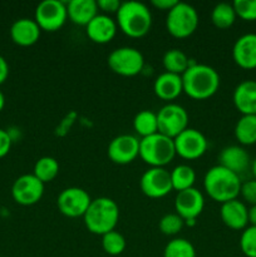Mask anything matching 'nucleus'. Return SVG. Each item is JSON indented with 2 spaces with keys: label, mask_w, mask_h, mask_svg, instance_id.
<instances>
[{
  "label": "nucleus",
  "mask_w": 256,
  "mask_h": 257,
  "mask_svg": "<svg viewBox=\"0 0 256 257\" xmlns=\"http://www.w3.org/2000/svg\"><path fill=\"white\" fill-rule=\"evenodd\" d=\"M183 92L196 100L208 99L220 88V75L207 64L192 63L182 74Z\"/></svg>",
  "instance_id": "f257e3e1"
},
{
  "label": "nucleus",
  "mask_w": 256,
  "mask_h": 257,
  "mask_svg": "<svg viewBox=\"0 0 256 257\" xmlns=\"http://www.w3.org/2000/svg\"><path fill=\"white\" fill-rule=\"evenodd\" d=\"M241 186L242 182L240 176L218 165L211 167L203 178V187L206 193L221 205L236 200L240 195Z\"/></svg>",
  "instance_id": "f03ea898"
},
{
  "label": "nucleus",
  "mask_w": 256,
  "mask_h": 257,
  "mask_svg": "<svg viewBox=\"0 0 256 257\" xmlns=\"http://www.w3.org/2000/svg\"><path fill=\"white\" fill-rule=\"evenodd\" d=\"M117 27L130 38L145 37L152 27L151 10L141 2H123L117 12Z\"/></svg>",
  "instance_id": "7ed1b4c3"
},
{
  "label": "nucleus",
  "mask_w": 256,
  "mask_h": 257,
  "mask_svg": "<svg viewBox=\"0 0 256 257\" xmlns=\"http://www.w3.org/2000/svg\"><path fill=\"white\" fill-rule=\"evenodd\" d=\"M85 227L94 235H105L117 226L119 220V207L108 197H98L92 200L87 212L83 216Z\"/></svg>",
  "instance_id": "20e7f679"
},
{
  "label": "nucleus",
  "mask_w": 256,
  "mask_h": 257,
  "mask_svg": "<svg viewBox=\"0 0 256 257\" xmlns=\"http://www.w3.org/2000/svg\"><path fill=\"white\" fill-rule=\"evenodd\" d=\"M176 156L172 138L157 132L140 140V157L151 167H163L172 162Z\"/></svg>",
  "instance_id": "39448f33"
},
{
  "label": "nucleus",
  "mask_w": 256,
  "mask_h": 257,
  "mask_svg": "<svg viewBox=\"0 0 256 257\" xmlns=\"http://www.w3.org/2000/svg\"><path fill=\"white\" fill-rule=\"evenodd\" d=\"M198 13L188 3L178 2L166 17V28L172 37L185 39L197 30Z\"/></svg>",
  "instance_id": "423d86ee"
},
{
  "label": "nucleus",
  "mask_w": 256,
  "mask_h": 257,
  "mask_svg": "<svg viewBox=\"0 0 256 257\" xmlns=\"http://www.w3.org/2000/svg\"><path fill=\"white\" fill-rule=\"evenodd\" d=\"M107 64L115 74L122 77H135L142 72L145 67V58L136 48L120 47L109 53Z\"/></svg>",
  "instance_id": "0eeeda50"
},
{
  "label": "nucleus",
  "mask_w": 256,
  "mask_h": 257,
  "mask_svg": "<svg viewBox=\"0 0 256 257\" xmlns=\"http://www.w3.org/2000/svg\"><path fill=\"white\" fill-rule=\"evenodd\" d=\"M158 132L175 140L188 128V113L177 103H167L157 112Z\"/></svg>",
  "instance_id": "6e6552de"
},
{
  "label": "nucleus",
  "mask_w": 256,
  "mask_h": 257,
  "mask_svg": "<svg viewBox=\"0 0 256 257\" xmlns=\"http://www.w3.org/2000/svg\"><path fill=\"white\" fill-rule=\"evenodd\" d=\"M68 19L67 4L60 0H44L35 9L34 20L44 32H57Z\"/></svg>",
  "instance_id": "1a4fd4ad"
},
{
  "label": "nucleus",
  "mask_w": 256,
  "mask_h": 257,
  "mask_svg": "<svg viewBox=\"0 0 256 257\" xmlns=\"http://www.w3.org/2000/svg\"><path fill=\"white\" fill-rule=\"evenodd\" d=\"M92 198L79 187H68L58 195L57 206L60 213L69 218L83 217L89 207Z\"/></svg>",
  "instance_id": "9d476101"
},
{
  "label": "nucleus",
  "mask_w": 256,
  "mask_h": 257,
  "mask_svg": "<svg viewBox=\"0 0 256 257\" xmlns=\"http://www.w3.org/2000/svg\"><path fill=\"white\" fill-rule=\"evenodd\" d=\"M176 155L185 160H197L207 151L208 141L202 132L195 128H187L173 140Z\"/></svg>",
  "instance_id": "9b49d317"
},
{
  "label": "nucleus",
  "mask_w": 256,
  "mask_h": 257,
  "mask_svg": "<svg viewBox=\"0 0 256 257\" xmlns=\"http://www.w3.org/2000/svg\"><path fill=\"white\" fill-rule=\"evenodd\" d=\"M140 187L150 198H162L173 190L171 172L163 167H151L142 175Z\"/></svg>",
  "instance_id": "f8f14e48"
},
{
  "label": "nucleus",
  "mask_w": 256,
  "mask_h": 257,
  "mask_svg": "<svg viewBox=\"0 0 256 257\" xmlns=\"http://www.w3.org/2000/svg\"><path fill=\"white\" fill-rule=\"evenodd\" d=\"M44 195V183L33 173H27L14 181L12 196L18 205L33 206L39 202Z\"/></svg>",
  "instance_id": "ddd939ff"
},
{
  "label": "nucleus",
  "mask_w": 256,
  "mask_h": 257,
  "mask_svg": "<svg viewBox=\"0 0 256 257\" xmlns=\"http://www.w3.org/2000/svg\"><path fill=\"white\" fill-rule=\"evenodd\" d=\"M107 155L115 165H130L140 157V140L132 135L117 136L108 145Z\"/></svg>",
  "instance_id": "4468645a"
},
{
  "label": "nucleus",
  "mask_w": 256,
  "mask_h": 257,
  "mask_svg": "<svg viewBox=\"0 0 256 257\" xmlns=\"http://www.w3.org/2000/svg\"><path fill=\"white\" fill-rule=\"evenodd\" d=\"M205 207V198L201 191L192 187L177 192L175 198V210L183 221L196 220L202 213Z\"/></svg>",
  "instance_id": "2eb2a0df"
},
{
  "label": "nucleus",
  "mask_w": 256,
  "mask_h": 257,
  "mask_svg": "<svg viewBox=\"0 0 256 257\" xmlns=\"http://www.w3.org/2000/svg\"><path fill=\"white\" fill-rule=\"evenodd\" d=\"M233 62L242 69L256 68V34L247 33L237 38L232 47Z\"/></svg>",
  "instance_id": "dca6fc26"
},
{
  "label": "nucleus",
  "mask_w": 256,
  "mask_h": 257,
  "mask_svg": "<svg viewBox=\"0 0 256 257\" xmlns=\"http://www.w3.org/2000/svg\"><path fill=\"white\" fill-rule=\"evenodd\" d=\"M218 166L240 176L251 167L250 155L241 146H227L218 155Z\"/></svg>",
  "instance_id": "f3484780"
},
{
  "label": "nucleus",
  "mask_w": 256,
  "mask_h": 257,
  "mask_svg": "<svg viewBox=\"0 0 256 257\" xmlns=\"http://www.w3.org/2000/svg\"><path fill=\"white\" fill-rule=\"evenodd\" d=\"M88 38L97 44H107L117 33V22L107 14H98L85 27Z\"/></svg>",
  "instance_id": "a211bd4d"
},
{
  "label": "nucleus",
  "mask_w": 256,
  "mask_h": 257,
  "mask_svg": "<svg viewBox=\"0 0 256 257\" xmlns=\"http://www.w3.org/2000/svg\"><path fill=\"white\" fill-rule=\"evenodd\" d=\"M220 216L222 222L231 230H245L248 225V208L237 198L222 203Z\"/></svg>",
  "instance_id": "6ab92c4d"
},
{
  "label": "nucleus",
  "mask_w": 256,
  "mask_h": 257,
  "mask_svg": "<svg viewBox=\"0 0 256 257\" xmlns=\"http://www.w3.org/2000/svg\"><path fill=\"white\" fill-rule=\"evenodd\" d=\"M42 29L34 19L22 18L13 23L10 28V37L15 44L20 47H30L39 40Z\"/></svg>",
  "instance_id": "aec40b11"
},
{
  "label": "nucleus",
  "mask_w": 256,
  "mask_h": 257,
  "mask_svg": "<svg viewBox=\"0 0 256 257\" xmlns=\"http://www.w3.org/2000/svg\"><path fill=\"white\" fill-rule=\"evenodd\" d=\"M232 100L242 115L256 114V80L246 79L238 83L233 90Z\"/></svg>",
  "instance_id": "412c9836"
},
{
  "label": "nucleus",
  "mask_w": 256,
  "mask_h": 257,
  "mask_svg": "<svg viewBox=\"0 0 256 257\" xmlns=\"http://www.w3.org/2000/svg\"><path fill=\"white\" fill-rule=\"evenodd\" d=\"M153 92L162 100H175L183 92L182 75L168 72L162 73L153 83Z\"/></svg>",
  "instance_id": "4be33fe9"
},
{
  "label": "nucleus",
  "mask_w": 256,
  "mask_h": 257,
  "mask_svg": "<svg viewBox=\"0 0 256 257\" xmlns=\"http://www.w3.org/2000/svg\"><path fill=\"white\" fill-rule=\"evenodd\" d=\"M68 18L75 25L87 27L93 18L98 15L95 0H70L67 4Z\"/></svg>",
  "instance_id": "5701e85b"
},
{
  "label": "nucleus",
  "mask_w": 256,
  "mask_h": 257,
  "mask_svg": "<svg viewBox=\"0 0 256 257\" xmlns=\"http://www.w3.org/2000/svg\"><path fill=\"white\" fill-rule=\"evenodd\" d=\"M162 63L166 72L178 75H182L188 69V67L192 64L190 58L186 55V53L183 50L177 49V48L167 50L163 54Z\"/></svg>",
  "instance_id": "b1692460"
},
{
  "label": "nucleus",
  "mask_w": 256,
  "mask_h": 257,
  "mask_svg": "<svg viewBox=\"0 0 256 257\" xmlns=\"http://www.w3.org/2000/svg\"><path fill=\"white\" fill-rule=\"evenodd\" d=\"M235 137L242 146L256 143V114L241 115L235 125Z\"/></svg>",
  "instance_id": "393cba45"
},
{
  "label": "nucleus",
  "mask_w": 256,
  "mask_h": 257,
  "mask_svg": "<svg viewBox=\"0 0 256 257\" xmlns=\"http://www.w3.org/2000/svg\"><path fill=\"white\" fill-rule=\"evenodd\" d=\"M133 128L136 133L142 138L152 136L158 132V122L157 113L152 110H141L133 118Z\"/></svg>",
  "instance_id": "a878e982"
},
{
  "label": "nucleus",
  "mask_w": 256,
  "mask_h": 257,
  "mask_svg": "<svg viewBox=\"0 0 256 257\" xmlns=\"http://www.w3.org/2000/svg\"><path fill=\"white\" fill-rule=\"evenodd\" d=\"M171 181L172 187L177 192L188 190L193 187L196 181V172L188 165H178L171 171Z\"/></svg>",
  "instance_id": "bb28decb"
},
{
  "label": "nucleus",
  "mask_w": 256,
  "mask_h": 257,
  "mask_svg": "<svg viewBox=\"0 0 256 257\" xmlns=\"http://www.w3.org/2000/svg\"><path fill=\"white\" fill-rule=\"evenodd\" d=\"M236 18L237 17H236L235 9L232 4H228V3H218L211 12L212 24L218 29H228L232 27Z\"/></svg>",
  "instance_id": "cd10ccee"
},
{
  "label": "nucleus",
  "mask_w": 256,
  "mask_h": 257,
  "mask_svg": "<svg viewBox=\"0 0 256 257\" xmlns=\"http://www.w3.org/2000/svg\"><path fill=\"white\" fill-rule=\"evenodd\" d=\"M59 173V163L54 157H45L39 158L37 163L34 165V170H33V175L42 181L43 183L52 182Z\"/></svg>",
  "instance_id": "c85d7f7f"
},
{
  "label": "nucleus",
  "mask_w": 256,
  "mask_h": 257,
  "mask_svg": "<svg viewBox=\"0 0 256 257\" xmlns=\"http://www.w3.org/2000/svg\"><path fill=\"white\" fill-rule=\"evenodd\" d=\"M163 257H196V250L186 238H173L166 245Z\"/></svg>",
  "instance_id": "c756f323"
},
{
  "label": "nucleus",
  "mask_w": 256,
  "mask_h": 257,
  "mask_svg": "<svg viewBox=\"0 0 256 257\" xmlns=\"http://www.w3.org/2000/svg\"><path fill=\"white\" fill-rule=\"evenodd\" d=\"M125 238L122 233L113 230L102 236V247L105 253L110 256H118L125 250Z\"/></svg>",
  "instance_id": "7c9ffc66"
},
{
  "label": "nucleus",
  "mask_w": 256,
  "mask_h": 257,
  "mask_svg": "<svg viewBox=\"0 0 256 257\" xmlns=\"http://www.w3.org/2000/svg\"><path fill=\"white\" fill-rule=\"evenodd\" d=\"M185 221L177 213H167L160 220L158 227L160 231L166 236H175L183 228Z\"/></svg>",
  "instance_id": "2f4dec72"
},
{
  "label": "nucleus",
  "mask_w": 256,
  "mask_h": 257,
  "mask_svg": "<svg viewBox=\"0 0 256 257\" xmlns=\"http://www.w3.org/2000/svg\"><path fill=\"white\" fill-rule=\"evenodd\" d=\"M240 248L246 257H256V226H248L242 231Z\"/></svg>",
  "instance_id": "473e14b6"
},
{
  "label": "nucleus",
  "mask_w": 256,
  "mask_h": 257,
  "mask_svg": "<svg viewBox=\"0 0 256 257\" xmlns=\"http://www.w3.org/2000/svg\"><path fill=\"white\" fill-rule=\"evenodd\" d=\"M236 17L246 22L256 20V0H235L232 3Z\"/></svg>",
  "instance_id": "72a5a7b5"
},
{
  "label": "nucleus",
  "mask_w": 256,
  "mask_h": 257,
  "mask_svg": "<svg viewBox=\"0 0 256 257\" xmlns=\"http://www.w3.org/2000/svg\"><path fill=\"white\" fill-rule=\"evenodd\" d=\"M240 195L251 206H256V180L246 181L241 186Z\"/></svg>",
  "instance_id": "f704fd0d"
},
{
  "label": "nucleus",
  "mask_w": 256,
  "mask_h": 257,
  "mask_svg": "<svg viewBox=\"0 0 256 257\" xmlns=\"http://www.w3.org/2000/svg\"><path fill=\"white\" fill-rule=\"evenodd\" d=\"M13 138L9 132L0 128V158L5 157L12 148Z\"/></svg>",
  "instance_id": "c9c22d12"
},
{
  "label": "nucleus",
  "mask_w": 256,
  "mask_h": 257,
  "mask_svg": "<svg viewBox=\"0 0 256 257\" xmlns=\"http://www.w3.org/2000/svg\"><path fill=\"white\" fill-rule=\"evenodd\" d=\"M122 3L119 0H98L97 5L98 9H100L104 13H115L117 14L118 9L120 8Z\"/></svg>",
  "instance_id": "e433bc0d"
},
{
  "label": "nucleus",
  "mask_w": 256,
  "mask_h": 257,
  "mask_svg": "<svg viewBox=\"0 0 256 257\" xmlns=\"http://www.w3.org/2000/svg\"><path fill=\"white\" fill-rule=\"evenodd\" d=\"M177 0H152L151 4L155 8H157V9L168 13L176 4H177Z\"/></svg>",
  "instance_id": "4c0bfd02"
},
{
  "label": "nucleus",
  "mask_w": 256,
  "mask_h": 257,
  "mask_svg": "<svg viewBox=\"0 0 256 257\" xmlns=\"http://www.w3.org/2000/svg\"><path fill=\"white\" fill-rule=\"evenodd\" d=\"M9 77V64L3 55H0V85Z\"/></svg>",
  "instance_id": "58836bf2"
},
{
  "label": "nucleus",
  "mask_w": 256,
  "mask_h": 257,
  "mask_svg": "<svg viewBox=\"0 0 256 257\" xmlns=\"http://www.w3.org/2000/svg\"><path fill=\"white\" fill-rule=\"evenodd\" d=\"M248 223L250 226H256V206L248 208Z\"/></svg>",
  "instance_id": "ea45409f"
},
{
  "label": "nucleus",
  "mask_w": 256,
  "mask_h": 257,
  "mask_svg": "<svg viewBox=\"0 0 256 257\" xmlns=\"http://www.w3.org/2000/svg\"><path fill=\"white\" fill-rule=\"evenodd\" d=\"M4 105H5V97L4 94H3L2 90H0V112L4 109Z\"/></svg>",
  "instance_id": "a19ab883"
},
{
  "label": "nucleus",
  "mask_w": 256,
  "mask_h": 257,
  "mask_svg": "<svg viewBox=\"0 0 256 257\" xmlns=\"http://www.w3.org/2000/svg\"><path fill=\"white\" fill-rule=\"evenodd\" d=\"M251 171H252V175L256 180V158L251 162Z\"/></svg>",
  "instance_id": "79ce46f5"
},
{
  "label": "nucleus",
  "mask_w": 256,
  "mask_h": 257,
  "mask_svg": "<svg viewBox=\"0 0 256 257\" xmlns=\"http://www.w3.org/2000/svg\"><path fill=\"white\" fill-rule=\"evenodd\" d=\"M0 257H2V256H0Z\"/></svg>",
  "instance_id": "37998d69"
}]
</instances>
